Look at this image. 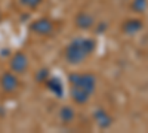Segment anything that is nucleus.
Wrapping results in <instances>:
<instances>
[{
	"label": "nucleus",
	"instance_id": "f257e3e1",
	"mask_svg": "<svg viewBox=\"0 0 148 133\" xmlns=\"http://www.w3.org/2000/svg\"><path fill=\"white\" fill-rule=\"evenodd\" d=\"M68 80L71 84L70 86L71 99L77 105L88 104L96 90V77L92 72H82V74L74 72L68 77Z\"/></svg>",
	"mask_w": 148,
	"mask_h": 133
},
{
	"label": "nucleus",
	"instance_id": "f03ea898",
	"mask_svg": "<svg viewBox=\"0 0 148 133\" xmlns=\"http://www.w3.org/2000/svg\"><path fill=\"white\" fill-rule=\"evenodd\" d=\"M96 49V42L89 37L74 39L65 49V59L71 65H79L84 62Z\"/></svg>",
	"mask_w": 148,
	"mask_h": 133
},
{
	"label": "nucleus",
	"instance_id": "7ed1b4c3",
	"mask_svg": "<svg viewBox=\"0 0 148 133\" xmlns=\"http://www.w3.org/2000/svg\"><path fill=\"white\" fill-rule=\"evenodd\" d=\"M30 30L39 35H47L53 31V22L49 18H40V19L31 22Z\"/></svg>",
	"mask_w": 148,
	"mask_h": 133
},
{
	"label": "nucleus",
	"instance_id": "20e7f679",
	"mask_svg": "<svg viewBox=\"0 0 148 133\" xmlns=\"http://www.w3.org/2000/svg\"><path fill=\"white\" fill-rule=\"evenodd\" d=\"M28 68V58L25 53L22 52H18L12 56L10 59V70L16 72V74H22V72H25Z\"/></svg>",
	"mask_w": 148,
	"mask_h": 133
},
{
	"label": "nucleus",
	"instance_id": "39448f33",
	"mask_svg": "<svg viewBox=\"0 0 148 133\" xmlns=\"http://www.w3.org/2000/svg\"><path fill=\"white\" fill-rule=\"evenodd\" d=\"M0 86L2 89L6 92V93H12L15 92L19 86V81H18V77L14 74V72H5L0 78Z\"/></svg>",
	"mask_w": 148,
	"mask_h": 133
},
{
	"label": "nucleus",
	"instance_id": "423d86ee",
	"mask_svg": "<svg viewBox=\"0 0 148 133\" xmlns=\"http://www.w3.org/2000/svg\"><path fill=\"white\" fill-rule=\"evenodd\" d=\"M93 24H95V19L90 14H88V12H80V14L76 16V25L82 30L92 28Z\"/></svg>",
	"mask_w": 148,
	"mask_h": 133
},
{
	"label": "nucleus",
	"instance_id": "0eeeda50",
	"mask_svg": "<svg viewBox=\"0 0 148 133\" xmlns=\"http://www.w3.org/2000/svg\"><path fill=\"white\" fill-rule=\"evenodd\" d=\"M45 83H46V87L51 90L56 98H62V95H64V84H62V81H61L59 78H56V77L47 78Z\"/></svg>",
	"mask_w": 148,
	"mask_h": 133
},
{
	"label": "nucleus",
	"instance_id": "6e6552de",
	"mask_svg": "<svg viewBox=\"0 0 148 133\" xmlns=\"http://www.w3.org/2000/svg\"><path fill=\"white\" fill-rule=\"evenodd\" d=\"M95 120H96V124L101 129H108L113 124V117H111L105 110H98L95 113Z\"/></svg>",
	"mask_w": 148,
	"mask_h": 133
},
{
	"label": "nucleus",
	"instance_id": "1a4fd4ad",
	"mask_svg": "<svg viewBox=\"0 0 148 133\" xmlns=\"http://www.w3.org/2000/svg\"><path fill=\"white\" fill-rule=\"evenodd\" d=\"M142 30V21L139 19H127L123 24V31L126 34H136Z\"/></svg>",
	"mask_w": 148,
	"mask_h": 133
},
{
	"label": "nucleus",
	"instance_id": "9d476101",
	"mask_svg": "<svg viewBox=\"0 0 148 133\" xmlns=\"http://www.w3.org/2000/svg\"><path fill=\"white\" fill-rule=\"evenodd\" d=\"M74 117H76V111H74V108H71L70 105H65L61 108L59 111V118L62 123H71Z\"/></svg>",
	"mask_w": 148,
	"mask_h": 133
},
{
	"label": "nucleus",
	"instance_id": "9b49d317",
	"mask_svg": "<svg viewBox=\"0 0 148 133\" xmlns=\"http://www.w3.org/2000/svg\"><path fill=\"white\" fill-rule=\"evenodd\" d=\"M147 6H148V0H133V3H132V9L139 12V14L145 12Z\"/></svg>",
	"mask_w": 148,
	"mask_h": 133
},
{
	"label": "nucleus",
	"instance_id": "f8f14e48",
	"mask_svg": "<svg viewBox=\"0 0 148 133\" xmlns=\"http://www.w3.org/2000/svg\"><path fill=\"white\" fill-rule=\"evenodd\" d=\"M47 77H49V71H47L46 68L39 70V71H37V74H36V81H39V83H45V81L47 80Z\"/></svg>",
	"mask_w": 148,
	"mask_h": 133
},
{
	"label": "nucleus",
	"instance_id": "ddd939ff",
	"mask_svg": "<svg viewBox=\"0 0 148 133\" xmlns=\"http://www.w3.org/2000/svg\"><path fill=\"white\" fill-rule=\"evenodd\" d=\"M43 0H19V3L22 6H25V8H30V9H34L37 8L39 5H42Z\"/></svg>",
	"mask_w": 148,
	"mask_h": 133
},
{
	"label": "nucleus",
	"instance_id": "4468645a",
	"mask_svg": "<svg viewBox=\"0 0 148 133\" xmlns=\"http://www.w3.org/2000/svg\"><path fill=\"white\" fill-rule=\"evenodd\" d=\"M0 18H2V16H0Z\"/></svg>",
	"mask_w": 148,
	"mask_h": 133
}]
</instances>
